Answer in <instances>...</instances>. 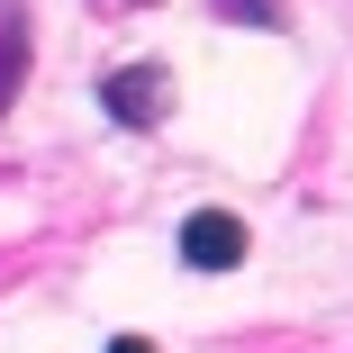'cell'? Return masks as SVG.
Listing matches in <instances>:
<instances>
[{"instance_id": "6da1fadb", "label": "cell", "mask_w": 353, "mask_h": 353, "mask_svg": "<svg viewBox=\"0 0 353 353\" xmlns=\"http://www.w3.org/2000/svg\"><path fill=\"white\" fill-rule=\"evenodd\" d=\"M100 109H109L118 127H163V109H172V73H163V63L109 73V82H100Z\"/></svg>"}, {"instance_id": "7a4b0ae2", "label": "cell", "mask_w": 353, "mask_h": 353, "mask_svg": "<svg viewBox=\"0 0 353 353\" xmlns=\"http://www.w3.org/2000/svg\"><path fill=\"white\" fill-rule=\"evenodd\" d=\"M181 263H190V272H236V263H245V218H227V208L181 218Z\"/></svg>"}, {"instance_id": "3957f363", "label": "cell", "mask_w": 353, "mask_h": 353, "mask_svg": "<svg viewBox=\"0 0 353 353\" xmlns=\"http://www.w3.org/2000/svg\"><path fill=\"white\" fill-rule=\"evenodd\" d=\"M19 82H28V19L10 10V19H0V109L19 100Z\"/></svg>"}, {"instance_id": "277c9868", "label": "cell", "mask_w": 353, "mask_h": 353, "mask_svg": "<svg viewBox=\"0 0 353 353\" xmlns=\"http://www.w3.org/2000/svg\"><path fill=\"white\" fill-rule=\"evenodd\" d=\"M227 28H281V0H218Z\"/></svg>"}, {"instance_id": "5b68a950", "label": "cell", "mask_w": 353, "mask_h": 353, "mask_svg": "<svg viewBox=\"0 0 353 353\" xmlns=\"http://www.w3.org/2000/svg\"><path fill=\"white\" fill-rule=\"evenodd\" d=\"M109 353H154V344H145V335H118V344H109Z\"/></svg>"}]
</instances>
